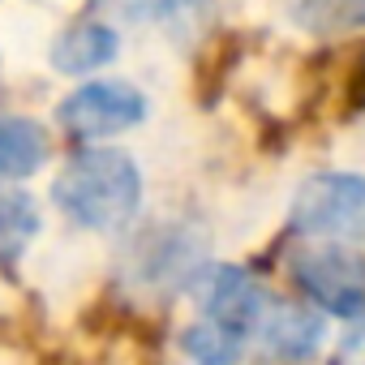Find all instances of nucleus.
<instances>
[{
  "label": "nucleus",
  "instance_id": "4",
  "mask_svg": "<svg viewBox=\"0 0 365 365\" xmlns=\"http://www.w3.org/2000/svg\"><path fill=\"white\" fill-rule=\"evenodd\" d=\"M142 116H146V99L129 82H86L56 112V120L73 138H112L120 129H133Z\"/></svg>",
  "mask_w": 365,
  "mask_h": 365
},
{
  "label": "nucleus",
  "instance_id": "13",
  "mask_svg": "<svg viewBox=\"0 0 365 365\" xmlns=\"http://www.w3.org/2000/svg\"><path fill=\"white\" fill-rule=\"evenodd\" d=\"M352 103L356 108H365V61L356 65V73H352Z\"/></svg>",
  "mask_w": 365,
  "mask_h": 365
},
{
  "label": "nucleus",
  "instance_id": "10",
  "mask_svg": "<svg viewBox=\"0 0 365 365\" xmlns=\"http://www.w3.org/2000/svg\"><path fill=\"white\" fill-rule=\"evenodd\" d=\"M180 348H185V356L198 361V365H241L245 331H237V327L207 314L202 322H194L185 335H180Z\"/></svg>",
  "mask_w": 365,
  "mask_h": 365
},
{
  "label": "nucleus",
  "instance_id": "3",
  "mask_svg": "<svg viewBox=\"0 0 365 365\" xmlns=\"http://www.w3.org/2000/svg\"><path fill=\"white\" fill-rule=\"evenodd\" d=\"M292 275L318 309L339 314V318L365 314V254L361 250H348V245L297 250Z\"/></svg>",
  "mask_w": 365,
  "mask_h": 365
},
{
  "label": "nucleus",
  "instance_id": "8",
  "mask_svg": "<svg viewBox=\"0 0 365 365\" xmlns=\"http://www.w3.org/2000/svg\"><path fill=\"white\" fill-rule=\"evenodd\" d=\"M116 52H120V35L112 26H103V22H78V26H69L52 43L48 61L61 73H91V69H103Z\"/></svg>",
  "mask_w": 365,
  "mask_h": 365
},
{
  "label": "nucleus",
  "instance_id": "11",
  "mask_svg": "<svg viewBox=\"0 0 365 365\" xmlns=\"http://www.w3.org/2000/svg\"><path fill=\"white\" fill-rule=\"evenodd\" d=\"M39 232V207L31 194L0 190V262L18 258Z\"/></svg>",
  "mask_w": 365,
  "mask_h": 365
},
{
  "label": "nucleus",
  "instance_id": "1",
  "mask_svg": "<svg viewBox=\"0 0 365 365\" xmlns=\"http://www.w3.org/2000/svg\"><path fill=\"white\" fill-rule=\"evenodd\" d=\"M52 198L73 224L95 232H116L138 215L142 176L125 150H82L61 168Z\"/></svg>",
  "mask_w": 365,
  "mask_h": 365
},
{
  "label": "nucleus",
  "instance_id": "12",
  "mask_svg": "<svg viewBox=\"0 0 365 365\" xmlns=\"http://www.w3.org/2000/svg\"><path fill=\"white\" fill-rule=\"evenodd\" d=\"M297 22L314 35H344L365 26V0H301Z\"/></svg>",
  "mask_w": 365,
  "mask_h": 365
},
{
  "label": "nucleus",
  "instance_id": "2",
  "mask_svg": "<svg viewBox=\"0 0 365 365\" xmlns=\"http://www.w3.org/2000/svg\"><path fill=\"white\" fill-rule=\"evenodd\" d=\"M288 220L301 237L365 241V176H348V172L309 176L292 198Z\"/></svg>",
  "mask_w": 365,
  "mask_h": 365
},
{
  "label": "nucleus",
  "instance_id": "7",
  "mask_svg": "<svg viewBox=\"0 0 365 365\" xmlns=\"http://www.w3.org/2000/svg\"><path fill=\"white\" fill-rule=\"evenodd\" d=\"M95 9L125 22H159L168 35L190 39L215 18V0H95Z\"/></svg>",
  "mask_w": 365,
  "mask_h": 365
},
{
  "label": "nucleus",
  "instance_id": "6",
  "mask_svg": "<svg viewBox=\"0 0 365 365\" xmlns=\"http://www.w3.org/2000/svg\"><path fill=\"white\" fill-rule=\"evenodd\" d=\"M322 331H327V322H322V314H318V309L275 301L258 335H262L267 356H275V361H305V356H314V352H318Z\"/></svg>",
  "mask_w": 365,
  "mask_h": 365
},
{
  "label": "nucleus",
  "instance_id": "9",
  "mask_svg": "<svg viewBox=\"0 0 365 365\" xmlns=\"http://www.w3.org/2000/svg\"><path fill=\"white\" fill-rule=\"evenodd\" d=\"M43 159H48L43 125L26 116H0V180H22L39 172Z\"/></svg>",
  "mask_w": 365,
  "mask_h": 365
},
{
  "label": "nucleus",
  "instance_id": "5",
  "mask_svg": "<svg viewBox=\"0 0 365 365\" xmlns=\"http://www.w3.org/2000/svg\"><path fill=\"white\" fill-rule=\"evenodd\" d=\"M198 297H202V309L237 331H262L275 297L267 292L262 279H254L245 267H211L198 275Z\"/></svg>",
  "mask_w": 365,
  "mask_h": 365
}]
</instances>
